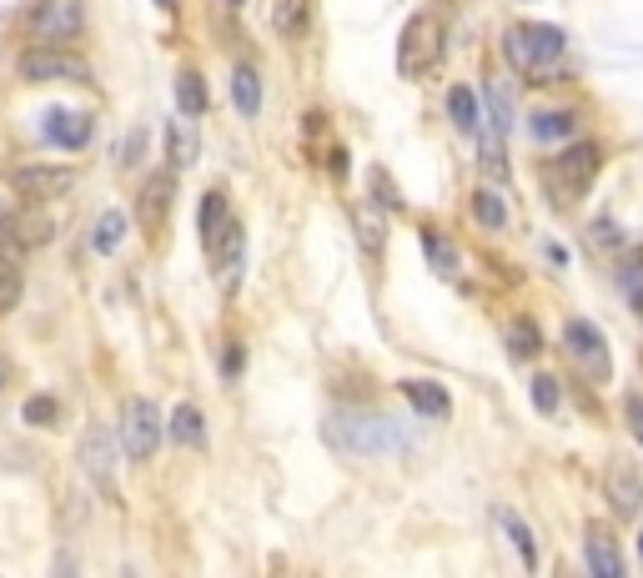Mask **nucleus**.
Segmentation results:
<instances>
[{"mask_svg": "<svg viewBox=\"0 0 643 578\" xmlns=\"http://www.w3.org/2000/svg\"><path fill=\"white\" fill-rule=\"evenodd\" d=\"M307 11H312V0H276L272 5V21L282 36H297V30H307Z\"/></svg>", "mask_w": 643, "mask_h": 578, "instance_id": "21", "label": "nucleus"}, {"mask_svg": "<svg viewBox=\"0 0 643 578\" xmlns=\"http://www.w3.org/2000/svg\"><path fill=\"white\" fill-rule=\"evenodd\" d=\"M437 56H443V26H437L433 15H412L403 26V40H397V66L407 76H418L422 66H433Z\"/></svg>", "mask_w": 643, "mask_h": 578, "instance_id": "4", "label": "nucleus"}, {"mask_svg": "<svg viewBox=\"0 0 643 578\" xmlns=\"http://www.w3.org/2000/svg\"><path fill=\"white\" fill-rule=\"evenodd\" d=\"M171 192H176V176H171V171H157V176H146L141 201H136V211H141V222H146V226H161V217H166V207H171Z\"/></svg>", "mask_w": 643, "mask_h": 578, "instance_id": "13", "label": "nucleus"}, {"mask_svg": "<svg viewBox=\"0 0 643 578\" xmlns=\"http://www.w3.org/2000/svg\"><path fill=\"white\" fill-rule=\"evenodd\" d=\"M81 468L91 474L96 488L116 493V443H111L106 428H86V438H81Z\"/></svg>", "mask_w": 643, "mask_h": 578, "instance_id": "8", "label": "nucleus"}, {"mask_svg": "<svg viewBox=\"0 0 643 578\" xmlns=\"http://www.w3.org/2000/svg\"><path fill=\"white\" fill-rule=\"evenodd\" d=\"M473 222L487 226V232H503V226H508V207H503L498 192L478 186V192H473Z\"/></svg>", "mask_w": 643, "mask_h": 578, "instance_id": "17", "label": "nucleus"}, {"mask_svg": "<svg viewBox=\"0 0 643 578\" xmlns=\"http://www.w3.org/2000/svg\"><path fill=\"white\" fill-rule=\"evenodd\" d=\"M564 347H568V357H573L578 368H583V378H593V382H608V372H614V362H608V342H604V332L593 328V322H583V317H573L564 328Z\"/></svg>", "mask_w": 643, "mask_h": 578, "instance_id": "5", "label": "nucleus"}, {"mask_svg": "<svg viewBox=\"0 0 643 578\" xmlns=\"http://www.w3.org/2000/svg\"><path fill=\"white\" fill-rule=\"evenodd\" d=\"M91 71H86V61L81 56H71L66 46H30L26 56H21V81H86Z\"/></svg>", "mask_w": 643, "mask_h": 578, "instance_id": "6", "label": "nucleus"}, {"mask_svg": "<svg viewBox=\"0 0 643 578\" xmlns=\"http://www.w3.org/2000/svg\"><path fill=\"white\" fill-rule=\"evenodd\" d=\"M40 132H46L51 146L81 151V146L91 142V116H86V111H66V106H51V111L40 116Z\"/></svg>", "mask_w": 643, "mask_h": 578, "instance_id": "11", "label": "nucleus"}, {"mask_svg": "<svg viewBox=\"0 0 643 578\" xmlns=\"http://www.w3.org/2000/svg\"><path fill=\"white\" fill-rule=\"evenodd\" d=\"M55 418H61V403H55V397L40 393L26 403V422H36V428H46V422H55Z\"/></svg>", "mask_w": 643, "mask_h": 578, "instance_id": "31", "label": "nucleus"}, {"mask_svg": "<svg viewBox=\"0 0 643 578\" xmlns=\"http://www.w3.org/2000/svg\"><path fill=\"white\" fill-rule=\"evenodd\" d=\"M171 157H176V167H186V161L197 157V142H191V132H182V126L171 132Z\"/></svg>", "mask_w": 643, "mask_h": 578, "instance_id": "32", "label": "nucleus"}, {"mask_svg": "<svg viewBox=\"0 0 643 578\" xmlns=\"http://www.w3.org/2000/svg\"><path fill=\"white\" fill-rule=\"evenodd\" d=\"M372 192H378L382 201H393V207H403V197H397L393 186H387V171H372Z\"/></svg>", "mask_w": 643, "mask_h": 578, "instance_id": "34", "label": "nucleus"}, {"mask_svg": "<svg viewBox=\"0 0 643 578\" xmlns=\"http://www.w3.org/2000/svg\"><path fill=\"white\" fill-rule=\"evenodd\" d=\"M564 51L568 40L558 26H539V21H528V26H512L503 36V56H508L512 71H523V76H553V71L564 66Z\"/></svg>", "mask_w": 643, "mask_h": 578, "instance_id": "1", "label": "nucleus"}, {"mask_svg": "<svg viewBox=\"0 0 643 578\" xmlns=\"http://www.w3.org/2000/svg\"><path fill=\"white\" fill-rule=\"evenodd\" d=\"M157 5H176V0H157Z\"/></svg>", "mask_w": 643, "mask_h": 578, "instance_id": "39", "label": "nucleus"}, {"mask_svg": "<svg viewBox=\"0 0 643 578\" xmlns=\"http://www.w3.org/2000/svg\"><path fill=\"white\" fill-rule=\"evenodd\" d=\"M237 217H232V207H226L222 192H207L201 197V217H197V232H201V247H207V257H217V251L226 247V237L237 232Z\"/></svg>", "mask_w": 643, "mask_h": 578, "instance_id": "10", "label": "nucleus"}, {"mask_svg": "<svg viewBox=\"0 0 643 578\" xmlns=\"http://www.w3.org/2000/svg\"><path fill=\"white\" fill-rule=\"evenodd\" d=\"M447 111H453V121H458L462 132H478V96L468 91V86H453V91H447Z\"/></svg>", "mask_w": 643, "mask_h": 578, "instance_id": "24", "label": "nucleus"}, {"mask_svg": "<svg viewBox=\"0 0 643 578\" xmlns=\"http://www.w3.org/2000/svg\"><path fill=\"white\" fill-rule=\"evenodd\" d=\"M508 347H512V357H533V353L543 347V342H539V328H533V322H512Z\"/></svg>", "mask_w": 643, "mask_h": 578, "instance_id": "29", "label": "nucleus"}, {"mask_svg": "<svg viewBox=\"0 0 643 578\" xmlns=\"http://www.w3.org/2000/svg\"><path fill=\"white\" fill-rule=\"evenodd\" d=\"M639 558H643V533H639Z\"/></svg>", "mask_w": 643, "mask_h": 578, "instance_id": "38", "label": "nucleus"}, {"mask_svg": "<svg viewBox=\"0 0 643 578\" xmlns=\"http://www.w3.org/2000/svg\"><path fill=\"white\" fill-rule=\"evenodd\" d=\"M357 237H362V247H368L372 257L387 247V226H382V211H378V207H362V211H357Z\"/></svg>", "mask_w": 643, "mask_h": 578, "instance_id": "22", "label": "nucleus"}, {"mask_svg": "<svg viewBox=\"0 0 643 578\" xmlns=\"http://www.w3.org/2000/svg\"><path fill=\"white\" fill-rule=\"evenodd\" d=\"M498 518H503V528H508L512 549L523 553V564L533 568V564H539V549H533V533H528V524H518V518H512V513H498Z\"/></svg>", "mask_w": 643, "mask_h": 578, "instance_id": "28", "label": "nucleus"}, {"mask_svg": "<svg viewBox=\"0 0 643 578\" xmlns=\"http://www.w3.org/2000/svg\"><path fill=\"white\" fill-rule=\"evenodd\" d=\"M81 0H40L36 15H30V36L46 40V46H66L81 36Z\"/></svg>", "mask_w": 643, "mask_h": 578, "instance_id": "7", "label": "nucleus"}, {"mask_svg": "<svg viewBox=\"0 0 643 578\" xmlns=\"http://www.w3.org/2000/svg\"><path fill=\"white\" fill-rule=\"evenodd\" d=\"M422 247H428V262L437 267V272H458V257H453V247L447 242H437V232H422Z\"/></svg>", "mask_w": 643, "mask_h": 578, "instance_id": "30", "label": "nucleus"}, {"mask_svg": "<svg viewBox=\"0 0 643 578\" xmlns=\"http://www.w3.org/2000/svg\"><path fill=\"white\" fill-rule=\"evenodd\" d=\"M121 237H126V217H121V211H106L101 222H96V232H91V247L96 251H116Z\"/></svg>", "mask_w": 643, "mask_h": 578, "instance_id": "25", "label": "nucleus"}, {"mask_svg": "<svg viewBox=\"0 0 643 578\" xmlns=\"http://www.w3.org/2000/svg\"><path fill=\"white\" fill-rule=\"evenodd\" d=\"M558 403H564V393H558V378L539 372V378H533V408H539L543 418H553V413H558Z\"/></svg>", "mask_w": 643, "mask_h": 578, "instance_id": "27", "label": "nucleus"}, {"mask_svg": "<svg viewBox=\"0 0 643 578\" xmlns=\"http://www.w3.org/2000/svg\"><path fill=\"white\" fill-rule=\"evenodd\" d=\"M583 553H589V568H593V574H604V578H618V574H623V558H618V549L604 539V533H589V549H583Z\"/></svg>", "mask_w": 643, "mask_h": 578, "instance_id": "19", "label": "nucleus"}, {"mask_svg": "<svg viewBox=\"0 0 643 578\" xmlns=\"http://www.w3.org/2000/svg\"><path fill=\"white\" fill-rule=\"evenodd\" d=\"M623 413H629V428H633V438H639V443H643V397H629V408H623Z\"/></svg>", "mask_w": 643, "mask_h": 578, "instance_id": "35", "label": "nucleus"}, {"mask_svg": "<svg viewBox=\"0 0 643 578\" xmlns=\"http://www.w3.org/2000/svg\"><path fill=\"white\" fill-rule=\"evenodd\" d=\"M176 101H182L186 116H201V111H207V81H201L197 71H182V76H176Z\"/></svg>", "mask_w": 643, "mask_h": 578, "instance_id": "20", "label": "nucleus"}, {"mask_svg": "<svg viewBox=\"0 0 643 578\" xmlns=\"http://www.w3.org/2000/svg\"><path fill=\"white\" fill-rule=\"evenodd\" d=\"M533 136H539V142H564V136H573V111H539V116H533Z\"/></svg>", "mask_w": 643, "mask_h": 578, "instance_id": "23", "label": "nucleus"}, {"mask_svg": "<svg viewBox=\"0 0 643 578\" xmlns=\"http://www.w3.org/2000/svg\"><path fill=\"white\" fill-rule=\"evenodd\" d=\"M242 368H247V353H242V342H232V347H226V362H222L226 382H237V378H242Z\"/></svg>", "mask_w": 643, "mask_h": 578, "instance_id": "33", "label": "nucleus"}, {"mask_svg": "<svg viewBox=\"0 0 643 578\" xmlns=\"http://www.w3.org/2000/svg\"><path fill=\"white\" fill-rule=\"evenodd\" d=\"M21 287H26V282H21V267L0 251V312H11V307L21 303Z\"/></svg>", "mask_w": 643, "mask_h": 578, "instance_id": "26", "label": "nucleus"}, {"mask_svg": "<svg viewBox=\"0 0 643 578\" xmlns=\"http://www.w3.org/2000/svg\"><path fill=\"white\" fill-rule=\"evenodd\" d=\"M141 151H146V132H132V142H126V157H121V161L132 167V161L141 157Z\"/></svg>", "mask_w": 643, "mask_h": 578, "instance_id": "36", "label": "nucleus"}, {"mask_svg": "<svg viewBox=\"0 0 643 578\" xmlns=\"http://www.w3.org/2000/svg\"><path fill=\"white\" fill-rule=\"evenodd\" d=\"M608 499H614L618 518H633V513L643 508V483L629 474V468H614V474H608Z\"/></svg>", "mask_w": 643, "mask_h": 578, "instance_id": "14", "label": "nucleus"}, {"mask_svg": "<svg viewBox=\"0 0 643 578\" xmlns=\"http://www.w3.org/2000/svg\"><path fill=\"white\" fill-rule=\"evenodd\" d=\"M171 438L186 447H201L207 443V422H201V413L191 408V403H182V408L171 413Z\"/></svg>", "mask_w": 643, "mask_h": 578, "instance_id": "18", "label": "nucleus"}, {"mask_svg": "<svg viewBox=\"0 0 643 578\" xmlns=\"http://www.w3.org/2000/svg\"><path fill=\"white\" fill-rule=\"evenodd\" d=\"M403 397L422 413V418H447V408H453L437 382H403Z\"/></svg>", "mask_w": 643, "mask_h": 578, "instance_id": "16", "label": "nucleus"}, {"mask_svg": "<svg viewBox=\"0 0 643 578\" xmlns=\"http://www.w3.org/2000/svg\"><path fill=\"white\" fill-rule=\"evenodd\" d=\"M232 106H237L242 116H257V111H262V76H257V66L232 71Z\"/></svg>", "mask_w": 643, "mask_h": 578, "instance_id": "15", "label": "nucleus"}, {"mask_svg": "<svg viewBox=\"0 0 643 578\" xmlns=\"http://www.w3.org/2000/svg\"><path fill=\"white\" fill-rule=\"evenodd\" d=\"M598 161H604V151L593 142H578V146H568L564 157H558V167H553V176L558 182H568V192H589L593 186V176H598Z\"/></svg>", "mask_w": 643, "mask_h": 578, "instance_id": "12", "label": "nucleus"}, {"mask_svg": "<svg viewBox=\"0 0 643 578\" xmlns=\"http://www.w3.org/2000/svg\"><path fill=\"white\" fill-rule=\"evenodd\" d=\"M55 237V222L40 211V201L30 207H15L0 217V251L11 257V251H36V247H51Z\"/></svg>", "mask_w": 643, "mask_h": 578, "instance_id": "2", "label": "nucleus"}, {"mask_svg": "<svg viewBox=\"0 0 643 578\" xmlns=\"http://www.w3.org/2000/svg\"><path fill=\"white\" fill-rule=\"evenodd\" d=\"M11 186L26 201H51V197H66L71 192V171L66 167H15Z\"/></svg>", "mask_w": 643, "mask_h": 578, "instance_id": "9", "label": "nucleus"}, {"mask_svg": "<svg viewBox=\"0 0 643 578\" xmlns=\"http://www.w3.org/2000/svg\"><path fill=\"white\" fill-rule=\"evenodd\" d=\"M11 388V362H0V393Z\"/></svg>", "mask_w": 643, "mask_h": 578, "instance_id": "37", "label": "nucleus"}, {"mask_svg": "<svg viewBox=\"0 0 643 578\" xmlns=\"http://www.w3.org/2000/svg\"><path fill=\"white\" fill-rule=\"evenodd\" d=\"M121 447H126V458L146 463L151 453L161 447V413L157 403H146V397H132L126 408H121Z\"/></svg>", "mask_w": 643, "mask_h": 578, "instance_id": "3", "label": "nucleus"}, {"mask_svg": "<svg viewBox=\"0 0 643 578\" xmlns=\"http://www.w3.org/2000/svg\"><path fill=\"white\" fill-rule=\"evenodd\" d=\"M0 217H5V207H0Z\"/></svg>", "mask_w": 643, "mask_h": 578, "instance_id": "40", "label": "nucleus"}]
</instances>
